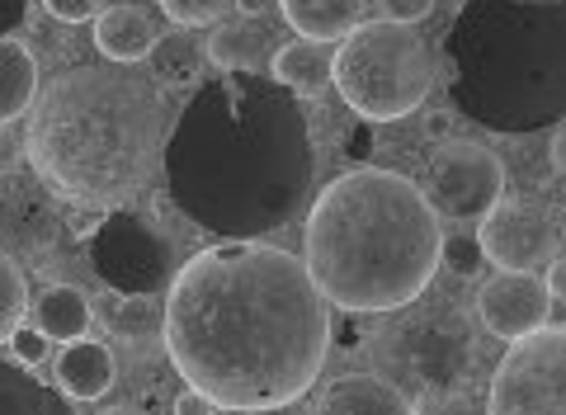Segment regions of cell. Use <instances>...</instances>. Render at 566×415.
<instances>
[{
	"label": "cell",
	"instance_id": "6da1fadb",
	"mask_svg": "<svg viewBox=\"0 0 566 415\" xmlns=\"http://www.w3.org/2000/svg\"><path fill=\"white\" fill-rule=\"evenodd\" d=\"M166 288L170 364L218 411L293 406L322 377L326 298L289 250L222 237V246L175 264Z\"/></svg>",
	"mask_w": 566,
	"mask_h": 415
},
{
	"label": "cell",
	"instance_id": "7a4b0ae2",
	"mask_svg": "<svg viewBox=\"0 0 566 415\" xmlns=\"http://www.w3.org/2000/svg\"><path fill=\"white\" fill-rule=\"evenodd\" d=\"M175 208L212 237L264 241L303 218L316 142L303 100L264 71L203 81L161 147Z\"/></svg>",
	"mask_w": 566,
	"mask_h": 415
},
{
	"label": "cell",
	"instance_id": "3957f363",
	"mask_svg": "<svg viewBox=\"0 0 566 415\" xmlns=\"http://www.w3.org/2000/svg\"><path fill=\"white\" fill-rule=\"evenodd\" d=\"M439 212L397 170H349L316 194L303 264L326 302L345 312H397L439 269Z\"/></svg>",
	"mask_w": 566,
	"mask_h": 415
},
{
	"label": "cell",
	"instance_id": "277c9868",
	"mask_svg": "<svg viewBox=\"0 0 566 415\" xmlns=\"http://www.w3.org/2000/svg\"><path fill=\"white\" fill-rule=\"evenodd\" d=\"M161 133L151 85L114 66H71L33 95L24 156L71 204L114 208L151 179Z\"/></svg>",
	"mask_w": 566,
	"mask_h": 415
},
{
	"label": "cell",
	"instance_id": "5b68a950",
	"mask_svg": "<svg viewBox=\"0 0 566 415\" xmlns=\"http://www.w3.org/2000/svg\"><path fill=\"white\" fill-rule=\"evenodd\" d=\"M453 110L524 137L566 118V0H463L444 33Z\"/></svg>",
	"mask_w": 566,
	"mask_h": 415
},
{
	"label": "cell",
	"instance_id": "8992f818",
	"mask_svg": "<svg viewBox=\"0 0 566 415\" xmlns=\"http://www.w3.org/2000/svg\"><path fill=\"white\" fill-rule=\"evenodd\" d=\"M331 85L368 123H397L416 114L434 85L430 43L416 24L374 20L354 24L331 52Z\"/></svg>",
	"mask_w": 566,
	"mask_h": 415
},
{
	"label": "cell",
	"instance_id": "52a82bcc",
	"mask_svg": "<svg viewBox=\"0 0 566 415\" xmlns=\"http://www.w3.org/2000/svg\"><path fill=\"white\" fill-rule=\"evenodd\" d=\"M85 256H91L95 274L114 288V293H156L175 274V241L170 231L142 208L114 204L104 222L85 237Z\"/></svg>",
	"mask_w": 566,
	"mask_h": 415
},
{
	"label": "cell",
	"instance_id": "ba28073f",
	"mask_svg": "<svg viewBox=\"0 0 566 415\" xmlns=\"http://www.w3.org/2000/svg\"><path fill=\"white\" fill-rule=\"evenodd\" d=\"M397 364L416 387L453 396L482 369V335L458 307H434L397 326Z\"/></svg>",
	"mask_w": 566,
	"mask_h": 415
},
{
	"label": "cell",
	"instance_id": "9c48e42d",
	"mask_svg": "<svg viewBox=\"0 0 566 415\" xmlns=\"http://www.w3.org/2000/svg\"><path fill=\"white\" fill-rule=\"evenodd\" d=\"M486 406L495 415H562L566 411V331L557 321L510 340L491 377Z\"/></svg>",
	"mask_w": 566,
	"mask_h": 415
},
{
	"label": "cell",
	"instance_id": "30bf717a",
	"mask_svg": "<svg viewBox=\"0 0 566 415\" xmlns=\"http://www.w3.org/2000/svg\"><path fill=\"white\" fill-rule=\"evenodd\" d=\"M505 194V170L486 147L476 142H449L444 152L434 156L430 166V185H424V198L439 218H458L472 222Z\"/></svg>",
	"mask_w": 566,
	"mask_h": 415
},
{
	"label": "cell",
	"instance_id": "8fae6325",
	"mask_svg": "<svg viewBox=\"0 0 566 415\" xmlns=\"http://www.w3.org/2000/svg\"><path fill=\"white\" fill-rule=\"evenodd\" d=\"M482 260L495 269H538L547 256H557V218L538 198H495L476 227Z\"/></svg>",
	"mask_w": 566,
	"mask_h": 415
},
{
	"label": "cell",
	"instance_id": "7c38bea8",
	"mask_svg": "<svg viewBox=\"0 0 566 415\" xmlns=\"http://www.w3.org/2000/svg\"><path fill=\"white\" fill-rule=\"evenodd\" d=\"M476 317L482 326L501 340H515L524 331L553 321V293L534 269H495L476 293Z\"/></svg>",
	"mask_w": 566,
	"mask_h": 415
},
{
	"label": "cell",
	"instance_id": "4fadbf2b",
	"mask_svg": "<svg viewBox=\"0 0 566 415\" xmlns=\"http://www.w3.org/2000/svg\"><path fill=\"white\" fill-rule=\"evenodd\" d=\"M203 52L222 71H264V62L279 52V39L270 24H260V14H241V20H227L212 29Z\"/></svg>",
	"mask_w": 566,
	"mask_h": 415
},
{
	"label": "cell",
	"instance_id": "5bb4252c",
	"mask_svg": "<svg viewBox=\"0 0 566 415\" xmlns=\"http://www.w3.org/2000/svg\"><path fill=\"white\" fill-rule=\"evenodd\" d=\"M326 415H411V396L378 373H349L322 396Z\"/></svg>",
	"mask_w": 566,
	"mask_h": 415
},
{
	"label": "cell",
	"instance_id": "9a60e30c",
	"mask_svg": "<svg viewBox=\"0 0 566 415\" xmlns=\"http://www.w3.org/2000/svg\"><path fill=\"white\" fill-rule=\"evenodd\" d=\"M57 387L71 402H99L104 392L114 387V354L99 345V340H66V350L57 354Z\"/></svg>",
	"mask_w": 566,
	"mask_h": 415
},
{
	"label": "cell",
	"instance_id": "2e32d148",
	"mask_svg": "<svg viewBox=\"0 0 566 415\" xmlns=\"http://www.w3.org/2000/svg\"><path fill=\"white\" fill-rule=\"evenodd\" d=\"M0 415H76V402L20 359H0Z\"/></svg>",
	"mask_w": 566,
	"mask_h": 415
},
{
	"label": "cell",
	"instance_id": "e0dca14e",
	"mask_svg": "<svg viewBox=\"0 0 566 415\" xmlns=\"http://www.w3.org/2000/svg\"><path fill=\"white\" fill-rule=\"evenodd\" d=\"M156 39L151 14L137 6H104L95 14V48L114 62H142Z\"/></svg>",
	"mask_w": 566,
	"mask_h": 415
},
{
	"label": "cell",
	"instance_id": "ac0fdd59",
	"mask_svg": "<svg viewBox=\"0 0 566 415\" xmlns=\"http://www.w3.org/2000/svg\"><path fill=\"white\" fill-rule=\"evenodd\" d=\"M283 20L297 29V39H322L335 43L364 20L368 0H279Z\"/></svg>",
	"mask_w": 566,
	"mask_h": 415
},
{
	"label": "cell",
	"instance_id": "d6986e66",
	"mask_svg": "<svg viewBox=\"0 0 566 415\" xmlns=\"http://www.w3.org/2000/svg\"><path fill=\"white\" fill-rule=\"evenodd\" d=\"M331 43L322 39H293V43H279V52L270 58L274 66V81L289 85L293 95H322L331 85Z\"/></svg>",
	"mask_w": 566,
	"mask_h": 415
},
{
	"label": "cell",
	"instance_id": "ffe728a7",
	"mask_svg": "<svg viewBox=\"0 0 566 415\" xmlns=\"http://www.w3.org/2000/svg\"><path fill=\"white\" fill-rule=\"evenodd\" d=\"M91 321H95L91 298H85L81 288H71V283L43 288L39 302H33V326H39L48 340H62V345L91 331Z\"/></svg>",
	"mask_w": 566,
	"mask_h": 415
},
{
	"label": "cell",
	"instance_id": "44dd1931",
	"mask_svg": "<svg viewBox=\"0 0 566 415\" xmlns=\"http://www.w3.org/2000/svg\"><path fill=\"white\" fill-rule=\"evenodd\" d=\"M147 62H151V76L161 81V85L185 90V85H193V81L203 76L208 52H203L199 39H193V29H180V24H175V33H156V39H151Z\"/></svg>",
	"mask_w": 566,
	"mask_h": 415
},
{
	"label": "cell",
	"instance_id": "7402d4cb",
	"mask_svg": "<svg viewBox=\"0 0 566 415\" xmlns=\"http://www.w3.org/2000/svg\"><path fill=\"white\" fill-rule=\"evenodd\" d=\"M39 95V62L20 39H0V123L29 114Z\"/></svg>",
	"mask_w": 566,
	"mask_h": 415
},
{
	"label": "cell",
	"instance_id": "603a6c76",
	"mask_svg": "<svg viewBox=\"0 0 566 415\" xmlns=\"http://www.w3.org/2000/svg\"><path fill=\"white\" fill-rule=\"evenodd\" d=\"M109 326L118 340H128V345H137V340H147L156 326H161V307H156V293H123L109 302V312H104Z\"/></svg>",
	"mask_w": 566,
	"mask_h": 415
},
{
	"label": "cell",
	"instance_id": "cb8c5ba5",
	"mask_svg": "<svg viewBox=\"0 0 566 415\" xmlns=\"http://www.w3.org/2000/svg\"><path fill=\"white\" fill-rule=\"evenodd\" d=\"M29 312V288H24V274L6 250H0V345L10 340V331L24 321Z\"/></svg>",
	"mask_w": 566,
	"mask_h": 415
},
{
	"label": "cell",
	"instance_id": "d4e9b609",
	"mask_svg": "<svg viewBox=\"0 0 566 415\" xmlns=\"http://www.w3.org/2000/svg\"><path fill=\"white\" fill-rule=\"evenodd\" d=\"M232 0H161V10L170 14L180 29H203V24H218Z\"/></svg>",
	"mask_w": 566,
	"mask_h": 415
},
{
	"label": "cell",
	"instance_id": "484cf974",
	"mask_svg": "<svg viewBox=\"0 0 566 415\" xmlns=\"http://www.w3.org/2000/svg\"><path fill=\"white\" fill-rule=\"evenodd\" d=\"M439 260H444L453 274H476V269H482V246H476V237L439 241Z\"/></svg>",
	"mask_w": 566,
	"mask_h": 415
},
{
	"label": "cell",
	"instance_id": "4316f807",
	"mask_svg": "<svg viewBox=\"0 0 566 415\" xmlns=\"http://www.w3.org/2000/svg\"><path fill=\"white\" fill-rule=\"evenodd\" d=\"M6 345H10V350H14V359H20V364H29V369H39L43 359H48V335H43L39 326H24V321L10 331Z\"/></svg>",
	"mask_w": 566,
	"mask_h": 415
},
{
	"label": "cell",
	"instance_id": "83f0119b",
	"mask_svg": "<svg viewBox=\"0 0 566 415\" xmlns=\"http://www.w3.org/2000/svg\"><path fill=\"white\" fill-rule=\"evenodd\" d=\"M52 20H62V24H91L95 14H99V0H43Z\"/></svg>",
	"mask_w": 566,
	"mask_h": 415
},
{
	"label": "cell",
	"instance_id": "f1b7e54d",
	"mask_svg": "<svg viewBox=\"0 0 566 415\" xmlns=\"http://www.w3.org/2000/svg\"><path fill=\"white\" fill-rule=\"evenodd\" d=\"M387 20H397V24H420L424 14L434 10V0H378Z\"/></svg>",
	"mask_w": 566,
	"mask_h": 415
},
{
	"label": "cell",
	"instance_id": "f546056e",
	"mask_svg": "<svg viewBox=\"0 0 566 415\" xmlns=\"http://www.w3.org/2000/svg\"><path fill=\"white\" fill-rule=\"evenodd\" d=\"M20 166H24V142L14 137L6 123H0V179H10Z\"/></svg>",
	"mask_w": 566,
	"mask_h": 415
},
{
	"label": "cell",
	"instance_id": "4dcf8cb0",
	"mask_svg": "<svg viewBox=\"0 0 566 415\" xmlns=\"http://www.w3.org/2000/svg\"><path fill=\"white\" fill-rule=\"evenodd\" d=\"M29 24V0H0V39H14Z\"/></svg>",
	"mask_w": 566,
	"mask_h": 415
},
{
	"label": "cell",
	"instance_id": "1f68e13d",
	"mask_svg": "<svg viewBox=\"0 0 566 415\" xmlns=\"http://www.w3.org/2000/svg\"><path fill=\"white\" fill-rule=\"evenodd\" d=\"M543 264H547V274H543L547 293H553V298L562 302V298H566V260H562V256H547Z\"/></svg>",
	"mask_w": 566,
	"mask_h": 415
},
{
	"label": "cell",
	"instance_id": "d6a6232c",
	"mask_svg": "<svg viewBox=\"0 0 566 415\" xmlns=\"http://www.w3.org/2000/svg\"><path fill=\"white\" fill-rule=\"evenodd\" d=\"M212 411H218V406H212L203 392H193V387L185 396H175V415H212Z\"/></svg>",
	"mask_w": 566,
	"mask_h": 415
},
{
	"label": "cell",
	"instance_id": "836d02e7",
	"mask_svg": "<svg viewBox=\"0 0 566 415\" xmlns=\"http://www.w3.org/2000/svg\"><path fill=\"white\" fill-rule=\"evenodd\" d=\"M449 128H453V114H449V110H439V114H430V118H424V133H430V137H439V142L449 137Z\"/></svg>",
	"mask_w": 566,
	"mask_h": 415
},
{
	"label": "cell",
	"instance_id": "e575fe53",
	"mask_svg": "<svg viewBox=\"0 0 566 415\" xmlns=\"http://www.w3.org/2000/svg\"><path fill=\"white\" fill-rule=\"evenodd\" d=\"M547 160H553V175H566V133H553V147H547Z\"/></svg>",
	"mask_w": 566,
	"mask_h": 415
},
{
	"label": "cell",
	"instance_id": "d590c367",
	"mask_svg": "<svg viewBox=\"0 0 566 415\" xmlns=\"http://www.w3.org/2000/svg\"><path fill=\"white\" fill-rule=\"evenodd\" d=\"M232 6H237L241 14H264V10H270V0H232Z\"/></svg>",
	"mask_w": 566,
	"mask_h": 415
}]
</instances>
